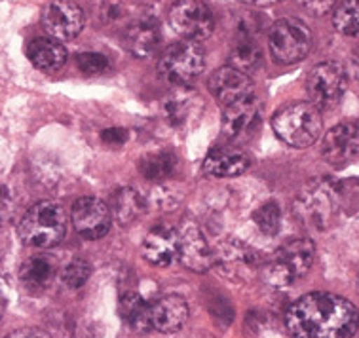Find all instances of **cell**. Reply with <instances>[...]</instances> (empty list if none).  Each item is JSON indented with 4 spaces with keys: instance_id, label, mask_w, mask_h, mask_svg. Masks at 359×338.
Masks as SVG:
<instances>
[{
    "instance_id": "6da1fadb",
    "label": "cell",
    "mask_w": 359,
    "mask_h": 338,
    "mask_svg": "<svg viewBox=\"0 0 359 338\" xmlns=\"http://www.w3.org/2000/svg\"><path fill=\"white\" fill-rule=\"evenodd\" d=\"M285 325L293 338H352L359 327V312L339 295L310 293L291 304Z\"/></svg>"
},
{
    "instance_id": "7a4b0ae2",
    "label": "cell",
    "mask_w": 359,
    "mask_h": 338,
    "mask_svg": "<svg viewBox=\"0 0 359 338\" xmlns=\"http://www.w3.org/2000/svg\"><path fill=\"white\" fill-rule=\"evenodd\" d=\"M67 224L65 208L52 200H42L21 217L20 238L31 248L50 249L65 238Z\"/></svg>"
},
{
    "instance_id": "3957f363",
    "label": "cell",
    "mask_w": 359,
    "mask_h": 338,
    "mask_svg": "<svg viewBox=\"0 0 359 338\" xmlns=\"http://www.w3.org/2000/svg\"><path fill=\"white\" fill-rule=\"evenodd\" d=\"M272 130L289 147L306 149L321 137L323 118L313 103H293L276 112Z\"/></svg>"
},
{
    "instance_id": "277c9868",
    "label": "cell",
    "mask_w": 359,
    "mask_h": 338,
    "mask_svg": "<svg viewBox=\"0 0 359 338\" xmlns=\"http://www.w3.org/2000/svg\"><path fill=\"white\" fill-rule=\"evenodd\" d=\"M340 209V190L331 179L308 182L294 200V215L306 227L325 230Z\"/></svg>"
},
{
    "instance_id": "5b68a950",
    "label": "cell",
    "mask_w": 359,
    "mask_h": 338,
    "mask_svg": "<svg viewBox=\"0 0 359 338\" xmlns=\"http://www.w3.org/2000/svg\"><path fill=\"white\" fill-rule=\"evenodd\" d=\"M205 69V52L192 40L175 42L158 59V72L165 82L184 88L192 84Z\"/></svg>"
},
{
    "instance_id": "8992f818",
    "label": "cell",
    "mask_w": 359,
    "mask_h": 338,
    "mask_svg": "<svg viewBox=\"0 0 359 338\" xmlns=\"http://www.w3.org/2000/svg\"><path fill=\"white\" fill-rule=\"evenodd\" d=\"M316 259L313 241L308 238H297L281 245L276 257L264 268V280L274 287H287L294 280L302 278L312 268Z\"/></svg>"
},
{
    "instance_id": "52a82bcc",
    "label": "cell",
    "mask_w": 359,
    "mask_h": 338,
    "mask_svg": "<svg viewBox=\"0 0 359 338\" xmlns=\"http://www.w3.org/2000/svg\"><path fill=\"white\" fill-rule=\"evenodd\" d=\"M268 48L278 63L283 65L299 63L312 50V31L301 20L283 18L276 21L270 29Z\"/></svg>"
},
{
    "instance_id": "ba28073f",
    "label": "cell",
    "mask_w": 359,
    "mask_h": 338,
    "mask_svg": "<svg viewBox=\"0 0 359 338\" xmlns=\"http://www.w3.org/2000/svg\"><path fill=\"white\" fill-rule=\"evenodd\" d=\"M348 88V72L337 61H321L308 72L306 90L310 103L318 109H331L344 97Z\"/></svg>"
},
{
    "instance_id": "9c48e42d",
    "label": "cell",
    "mask_w": 359,
    "mask_h": 338,
    "mask_svg": "<svg viewBox=\"0 0 359 338\" xmlns=\"http://www.w3.org/2000/svg\"><path fill=\"white\" fill-rule=\"evenodd\" d=\"M171 31L181 39L200 42L205 40L215 29V18L208 4L202 0H177L168 12Z\"/></svg>"
},
{
    "instance_id": "30bf717a",
    "label": "cell",
    "mask_w": 359,
    "mask_h": 338,
    "mask_svg": "<svg viewBox=\"0 0 359 338\" xmlns=\"http://www.w3.org/2000/svg\"><path fill=\"white\" fill-rule=\"evenodd\" d=\"M86 15L82 8L72 0H53L42 12V27L52 39L63 40L76 39L84 29Z\"/></svg>"
},
{
    "instance_id": "8fae6325",
    "label": "cell",
    "mask_w": 359,
    "mask_h": 338,
    "mask_svg": "<svg viewBox=\"0 0 359 338\" xmlns=\"http://www.w3.org/2000/svg\"><path fill=\"white\" fill-rule=\"evenodd\" d=\"M72 224L84 240H99L109 232L112 222L111 209L93 196H84L74 202L71 211Z\"/></svg>"
},
{
    "instance_id": "7c38bea8",
    "label": "cell",
    "mask_w": 359,
    "mask_h": 338,
    "mask_svg": "<svg viewBox=\"0 0 359 338\" xmlns=\"http://www.w3.org/2000/svg\"><path fill=\"white\" fill-rule=\"evenodd\" d=\"M209 91L213 93V97L222 104L240 103L243 99H249L257 95L255 86L251 82L248 74L242 71H238L234 67H221L217 69L211 79H209Z\"/></svg>"
},
{
    "instance_id": "4fadbf2b",
    "label": "cell",
    "mask_w": 359,
    "mask_h": 338,
    "mask_svg": "<svg viewBox=\"0 0 359 338\" xmlns=\"http://www.w3.org/2000/svg\"><path fill=\"white\" fill-rule=\"evenodd\" d=\"M177 236H179V255L177 257L181 259L184 266L194 272L208 270L213 262V253H211L208 240L196 222L184 221L177 230Z\"/></svg>"
},
{
    "instance_id": "5bb4252c",
    "label": "cell",
    "mask_w": 359,
    "mask_h": 338,
    "mask_svg": "<svg viewBox=\"0 0 359 338\" xmlns=\"http://www.w3.org/2000/svg\"><path fill=\"white\" fill-rule=\"evenodd\" d=\"M261 120V107L257 95L243 99L240 103L229 104L222 111V135L230 141L248 139L259 128Z\"/></svg>"
},
{
    "instance_id": "9a60e30c",
    "label": "cell",
    "mask_w": 359,
    "mask_h": 338,
    "mask_svg": "<svg viewBox=\"0 0 359 338\" xmlns=\"http://www.w3.org/2000/svg\"><path fill=\"white\" fill-rule=\"evenodd\" d=\"M321 156L331 165H346L358 158L353 122H344L327 131L321 141Z\"/></svg>"
},
{
    "instance_id": "2e32d148",
    "label": "cell",
    "mask_w": 359,
    "mask_h": 338,
    "mask_svg": "<svg viewBox=\"0 0 359 338\" xmlns=\"http://www.w3.org/2000/svg\"><path fill=\"white\" fill-rule=\"evenodd\" d=\"M179 255V236L170 224H158L144 236L143 257L154 266H170Z\"/></svg>"
},
{
    "instance_id": "e0dca14e",
    "label": "cell",
    "mask_w": 359,
    "mask_h": 338,
    "mask_svg": "<svg viewBox=\"0 0 359 338\" xmlns=\"http://www.w3.org/2000/svg\"><path fill=\"white\" fill-rule=\"evenodd\" d=\"M152 327L165 334L181 331L189 319V304L179 295H165L151 308Z\"/></svg>"
},
{
    "instance_id": "ac0fdd59",
    "label": "cell",
    "mask_w": 359,
    "mask_h": 338,
    "mask_svg": "<svg viewBox=\"0 0 359 338\" xmlns=\"http://www.w3.org/2000/svg\"><path fill=\"white\" fill-rule=\"evenodd\" d=\"M160 44V27L154 18L143 15L133 20L124 31L126 50L135 58H149Z\"/></svg>"
},
{
    "instance_id": "d6986e66",
    "label": "cell",
    "mask_w": 359,
    "mask_h": 338,
    "mask_svg": "<svg viewBox=\"0 0 359 338\" xmlns=\"http://www.w3.org/2000/svg\"><path fill=\"white\" fill-rule=\"evenodd\" d=\"M202 99L198 97L194 91L181 90L165 101L163 112L173 128H184V126H192L198 122V118L202 114Z\"/></svg>"
},
{
    "instance_id": "ffe728a7",
    "label": "cell",
    "mask_w": 359,
    "mask_h": 338,
    "mask_svg": "<svg viewBox=\"0 0 359 338\" xmlns=\"http://www.w3.org/2000/svg\"><path fill=\"white\" fill-rule=\"evenodd\" d=\"M55 273H57L55 260L48 255H36L23 262L20 270V280L29 291L36 293V291H44L52 285Z\"/></svg>"
},
{
    "instance_id": "44dd1931",
    "label": "cell",
    "mask_w": 359,
    "mask_h": 338,
    "mask_svg": "<svg viewBox=\"0 0 359 338\" xmlns=\"http://www.w3.org/2000/svg\"><path fill=\"white\" fill-rule=\"evenodd\" d=\"M27 55L31 59L36 69L44 72H53L65 65L67 61V50L65 46L59 40L52 36H42V39H34L29 44Z\"/></svg>"
},
{
    "instance_id": "7402d4cb",
    "label": "cell",
    "mask_w": 359,
    "mask_h": 338,
    "mask_svg": "<svg viewBox=\"0 0 359 338\" xmlns=\"http://www.w3.org/2000/svg\"><path fill=\"white\" fill-rule=\"evenodd\" d=\"M249 168V160L242 152L230 149H215L211 150L203 162L205 173L211 177H236L242 175Z\"/></svg>"
},
{
    "instance_id": "603a6c76",
    "label": "cell",
    "mask_w": 359,
    "mask_h": 338,
    "mask_svg": "<svg viewBox=\"0 0 359 338\" xmlns=\"http://www.w3.org/2000/svg\"><path fill=\"white\" fill-rule=\"evenodd\" d=\"M151 308L152 306L141 297L139 293L124 295L120 300V308L118 313L124 319V323L131 327L133 331L147 332L151 331L152 319H151Z\"/></svg>"
},
{
    "instance_id": "cb8c5ba5",
    "label": "cell",
    "mask_w": 359,
    "mask_h": 338,
    "mask_svg": "<svg viewBox=\"0 0 359 338\" xmlns=\"http://www.w3.org/2000/svg\"><path fill=\"white\" fill-rule=\"evenodd\" d=\"M112 219H116L118 224H130L144 211V200L141 192L131 187H122L112 194L111 202Z\"/></svg>"
},
{
    "instance_id": "d4e9b609",
    "label": "cell",
    "mask_w": 359,
    "mask_h": 338,
    "mask_svg": "<svg viewBox=\"0 0 359 338\" xmlns=\"http://www.w3.org/2000/svg\"><path fill=\"white\" fill-rule=\"evenodd\" d=\"M177 156L165 150L160 152H149L141 158L139 162V171L143 173L147 181H163L175 173L177 169Z\"/></svg>"
},
{
    "instance_id": "484cf974",
    "label": "cell",
    "mask_w": 359,
    "mask_h": 338,
    "mask_svg": "<svg viewBox=\"0 0 359 338\" xmlns=\"http://www.w3.org/2000/svg\"><path fill=\"white\" fill-rule=\"evenodd\" d=\"M333 25L340 34L359 36V0H342L333 13Z\"/></svg>"
},
{
    "instance_id": "4316f807",
    "label": "cell",
    "mask_w": 359,
    "mask_h": 338,
    "mask_svg": "<svg viewBox=\"0 0 359 338\" xmlns=\"http://www.w3.org/2000/svg\"><path fill=\"white\" fill-rule=\"evenodd\" d=\"M261 50L253 40H242L240 44H236V48L230 53V67H234L242 72H253L261 65Z\"/></svg>"
},
{
    "instance_id": "83f0119b",
    "label": "cell",
    "mask_w": 359,
    "mask_h": 338,
    "mask_svg": "<svg viewBox=\"0 0 359 338\" xmlns=\"http://www.w3.org/2000/svg\"><path fill=\"white\" fill-rule=\"evenodd\" d=\"M253 221H255V224L259 227V230H261L262 234H278V230H280L281 224L280 205L276 202L262 203L261 208L255 211V215H253Z\"/></svg>"
},
{
    "instance_id": "f1b7e54d",
    "label": "cell",
    "mask_w": 359,
    "mask_h": 338,
    "mask_svg": "<svg viewBox=\"0 0 359 338\" xmlns=\"http://www.w3.org/2000/svg\"><path fill=\"white\" fill-rule=\"evenodd\" d=\"M92 266L84 259H72L61 272V280L69 289H80L86 281L90 280Z\"/></svg>"
},
{
    "instance_id": "f546056e",
    "label": "cell",
    "mask_w": 359,
    "mask_h": 338,
    "mask_svg": "<svg viewBox=\"0 0 359 338\" xmlns=\"http://www.w3.org/2000/svg\"><path fill=\"white\" fill-rule=\"evenodd\" d=\"M79 69L84 72L86 76H97L103 74L109 69V59L104 58L103 53L97 52H84L76 58Z\"/></svg>"
},
{
    "instance_id": "4dcf8cb0",
    "label": "cell",
    "mask_w": 359,
    "mask_h": 338,
    "mask_svg": "<svg viewBox=\"0 0 359 338\" xmlns=\"http://www.w3.org/2000/svg\"><path fill=\"white\" fill-rule=\"evenodd\" d=\"M15 211V196L6 184H0V222L8 221Z\"/></svg>"
},
{
    "instance_id": "1f68e13d",
    "label": "cell",
    "mask_w": 359,
    "mask_h": 338,
    "mask_svg": "<svg viewBox=\"0 0 359 338\" xmlns=\"http://www.w3.org/2000/svg\"><path fill=\"white\" fill-rule=\"evenodd\" d=\"M299 2L306 12L313 13V15H325L333 8H337L339 0H299Z\"/></svg>"
},
{
    "instance_id": "d6a6232c",
    "label": "cell",
    "mask_w": 359,
    "mask_h": 338,
    "mask_svg": "<svg viewBox=\"0 0 359 338\" xmlns=\"http://www.w3.org/2000/svg\"><path fill=\"white\" fill-rule=\"evenodd\" d=\"M6 338H52L46 331L42 329H34V327H27V329H20V331H13L12 334H8Z\"/></svg>"
},
{
    "instance_id": "836d02e7",
    "label": "cell",
    "mask_w": 359,
    "mask_h": 338,
    "mask_svg": "<svg viewBox=\"0 0 359 338\" xmlns=\"http://www.w3.org/2000/svg\"><path fill=\"white\" fill-rule=\"evenodd\" d=\"M103 141L104 143H124L126 141V131L112 128V130L103 131Z\"/></svg>"
},
{
    "instance_id": "e575fe53",
    "label": "cell",
    "mask_w": 359,
    "mask_h": 338,
    "mask_svg": "<svg viewBox=\"0 0 359 338\" xmlns=\"http://www.w3.org/2000/svg\"><path fill=\"white\" fill-rule=\"evenodd\" d=\"M245 4H251V6H268V4H276L280 0H242Z\"/></svg>"
},
{
    "instance_id": "d590c367",
    "label": "cell",
    "mask_w": 359,
    "mask_h": 338,
    "mask_svg": "<svg viewBox=\"0 0 359 338\" xmlns=\"http://www.w3.org/2000/svg\"><path fill=\"white\" fill-rule=\"evenodd\" d=\"M4 310H6V297H4V293L0 291V318H2Z\"/></svg>"
},
{
    "instance_id": "8d00e7d4",
    "label": "cell",
    "mask_w": 359,
    "mask_h": 338,
    "mask_svg": "<svg viewBox=\"0 0 359 338\" xmlns=\"http://www.w3.org/2000/svg\"><path fill=\"white\" fill-rule=\"evenodd\" d=\"M353 128H355V149H358V158H359V120L353 122Z\"/></svg>"
},
{
    "instance_id": "74e56055",
    "label": "cell",
    "mask_w": 359,
    "mask_h": 338,
    "mask_svg": "<svg viewBox=\"0 0 359 338\" xmlns=\"http://www.w3.org/2000/svg\"><path fill=\"white\" fill-rule=\"evenodd\" d=\"M358 289H359V281H358Z\"/></svg>"
}]
</instances>
